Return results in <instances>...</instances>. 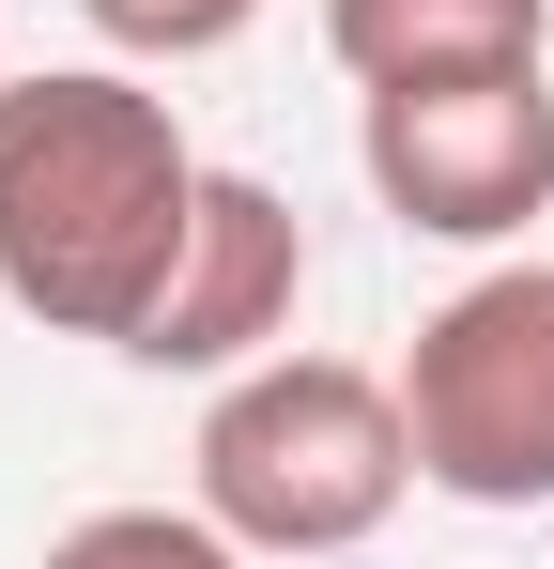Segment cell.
<instances>
[{
    "label": "cell",
    "instance_id": "cell-1",
    "mask_svg": "<svg viewBox=\"0 0 554 569\" xmlns=\"http://www.w3.org/2000/svg\"><path fill=\"white\" fill-rule=\"evenodd\" d=\"M200 216V154H185L170 93L108 78V62H47L0 78V292L47 339H139Z\"/></svg>",
    "mask_w": 554,
    "mask_h": 569
},
{
    "label": "cell",
    "instance_id": "cell-2",
    "mask_svg": "<svg viewBox=\"0 0 554 569\" xmlns=\"http://www.w3.org/2000/svg\"><path fill=\"white\" fill-rule=\"evenodd\" d=\"M400 492H416V416H400L385 370L263 355L200 416V508L247 555H355V539H385Z\"/></svg>",
    "mask_w": 554,
    "mask_h": 569
},
{
    "label": "cell",
    "instance_id": "cell-3",
    "mask_svg": "<svg viewBox=\"0 0 554 569\" xmlns=\"http://www.w3.org/2000/svg\"><path fill=\"white\" fill-rule=\"evenodd\" d=\"M400 416H416V477L462 508H540L554 492V262H493L462 278L416 355H400Z\"/></svg>",
    "mask_w": 554,
    "mask_h": 569
},
{
    "label": "cell",
    "instance_id": "cell-4",
    "mask_svg": "<svg viewBox=\"0 0 554 569\" xmlns=\"http://www.w3.org/2000/svg\"><path fill=\"white\" fill-rule=\"evenodd\" d=\"M369 200L432 247H508L554 216V62H493V78H400L355 93Z\"/></svg>",
    "mask_w": 554,
    "mask_h": 569
},
{
    "label": "cell",
    "instance_id": "cell-5",
    "mask_svg": "<svg viewBox=\"0 0 554 569\" xmlns=\"http://www.w3.org/2000/svg\"><path fill=\"white\" fill-rule=\"evenodd\" d=\"M293 292H308V216L263 170H200L185 216V262L155 292V323L123 339L139 370H263V339H293Z\"/></svg>",
    "mask_w": 554,
    "mask_h": 569
},
{
    "label": "cell",
    "instance_id": "cell-6",
    "mask_svg": "<svg viewBox=\"0 0 554 569\" xmlns=\"http://www.w3.org/2000/svg\"><path fill=\"white\" fill-rule=\"evenodd\" d=\"M324 47H339L355 93L493 78V62H540V0H324Z\"/></svg>",
    "mask_w": 554,
    "mask_h": 569
},
{
    "label": "cell",
    "instance_id": "cell-7",
    "mask_svg": "<svg viewBox=\"0 0 554 569\" xmlns=\"http://www.w3.org/2000/svg\"><path fill=\"white\" fill-rule=\"evenodd\" d=\"M47 569H247V539L216 508H92L47 539Z\"/></svg>",
    "mask_w": 554,
    "mask_h": 569
},
{
    "label": "cell",
    "instance_id": "cell-8",
    "mask_svg": "<svg viewBox=\"0 0 554 569\" xmlns=\"http://www.w3.org/2000/svg\"><path fill=\"white\" fill-rule=\"evenodd\" d=\"M78 16L123 47V62H216V47H231L263 0H78Z\"/></svg>",
    "mask_w": 554,
    "mask_h": 569
}]
</instances>
